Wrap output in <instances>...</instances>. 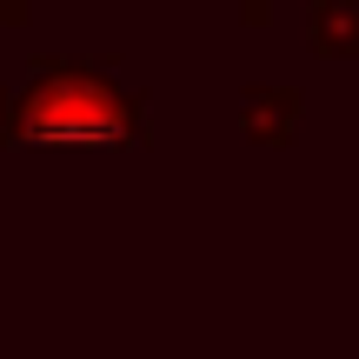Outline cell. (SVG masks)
Masks as SVG:
<instances>
[{
    "label": "cell",
    "mask_w": 359,
    "mask_h": 359,
    "mask_svg": "<svg viewBox=\"0 0 359 359\" xmlns=\"http://www.w3.org/2000/svg\"><path fill=\"white\" fill-rule=\"evenodd\" d=\"M306 7H320V0H306Z\"/></svg>",
    "instance_id": "obj_6"
},
{
    "label": "cell",
    "mask_w": 359,
    "mask_h": 359,
    "mask_svg": "<svg viewBox=\"0 0 359 359\" xmlns=\"http://www.w3.org/2000/svg\"><path fill=\"white\" fill-rule=\"evenodd\" d=\"M299 127V87H246L240 100V133L259 147H286Z\"/></svg>",
    "instance_id": "obj_2"
},
{
    "label": "cell",
    "mask_w": 359,
    "mask_h": 359,
    "mask_svg": "<svg viewBox=\"0 0 359 359\" xmlns=\"http://www.w3.org/2000/svg\"><path fill=\"white\" fill-rule=\"evenodd\" d=\"M240 20L246 27H266L273 20V0H240Z\"/></svg>",
    "instance_id": "obj_5"
},
{
    "label": "cell",
    "mask_w": 359,
    "mask_h": 359,
    "mask_svg": "<svg viewBox=\"0 0 359 359\" xmlns=\"http://www.w3.org/2000/svg\"><path fill=\"white\" fill-rule=\"evenodd\" d=\"M306 40L320 60H359V0H320L306 20Z\"/></svg>",
    "instance_id": "obj_3"
},
{
    "label": "cell",
    "mask_w": 359,
    "mask_h": 359,
    "mask_svg": "<svg viewBox=\"0 0 359 359\" xmlns=\"http://www.w3.org/2000/svg\"><path fill=\"white\" fill-rule=\"evenodd\" d=\"M147 107L120 87L107 67L40 53L27 87L0 100V140L7 147H140Z\"/></svg>",
    "instance_id": "obj_1"
},
{
    "label": "cell",
    "mask_w": 359,
    "mask_h": 359,
    "mask_svg": "<svg viewBox=\"0 0 359 359\" xmlns=\"http://www.w3.org/2000/svg\"><path fill=\"white\" fill-rule=\"evenodd\" d=\"M13 27H27V0H0V34H13Z\"/></svg>",
    "instance_id": "obj_4"
}]
</instances>
